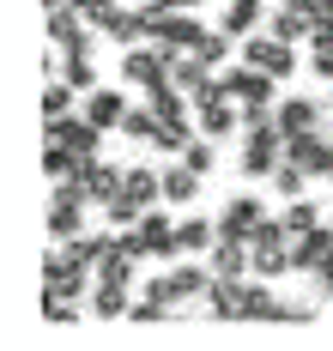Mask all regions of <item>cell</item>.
<instances>
[{"instance_id":"cell-18","label":"cell","mask_w":333,"mask_h":351,"mask_svg":"<svg viewBox=\"0 0 333 351\" xmlns=\"http://www.w3.org/2000/svg\"><path fill=\"white\" fill-rule=\"evenodd\" d=\"M146 97V109L158 115V121H188V109H194V97H188L176 79H164V85H151V91H140Z\"/></svg>"},{"instance_id":"cell-35","label":"cell","mask_w":333,"mask_h":351,"mask_svg":"<svg viewBox=\"0 0 333 351\" xmlns=\"http://www.w3.org/2000/svg\"><path fill=\"white\" fill-rule=\"evenodd\" d=\"M182 164L188 170H200V176H212V164H219V140H206V134H194L182 152Z\"/></svg>"},{"instance_id":"cell-16","label":"cell","mask_w":333,"mask_h":351,"mask_svg":"<svg viewBox=\"0 0 333 351\" xmlns=\"http://www.w3.org/2000/svg\"><path fill=\"white\" fill-rule=\"evenodd\" d=\"M328 254H333V224H315V230L291 237V273H315Z\"/></svg>"},{"instance_id":"cell-31","label":"cell","mask_w":333,"mask_h":351,"mask_svg":"<svg viewBox=\"0 0 333 351\" xmlns=\"http://www.w3.org/2000/svg\"><path fill=\"white\" fill-rule=\"evenodd\" d=\"M279 218H285V230H291V237L315 230V224H328V218H321V206H315L309 194H303V200H285V212H279Z\"/></svg>"},{"instance_id":"cell-43","label":"cell","mask_w":333,"mask_h":351,"mask_svg":"<svg viewBox=\"0 0 333 351\" xmlns=\"http://www.w3.org/2000/svg\"><path fill=\"white\" fill-rule=\"evenodd\" d=\"M273 6H279V0H273Z\"/></svg>"},{"instance_id":"cell-23","label":"cell","mask_w":333,"mask_h":351,"mask_svg":"<svg viewBox=\"0 0 333 351\" xmlns=\"http://www.w3.org/2000/svg\"><path fill=\"white\" fill-rule=\"evenodd\" d=\"M273 309H279V291H273V279L249 273V279H243V321H273Z\"/></svg>"},{"instance_id":"cell-25","label":"cell","mask_w":333,"mask_h":351,"mask_svg":"<svg viewBox=\"0 0 333 351\" xmlns=\"http://www.w3.org/2000/svg\"><path fill=\"white\" fill-rule=\"evenodd\" d=\"M267 31H273V36H285V43H303V36H315V19H309V12H297V6H285V0H279V6L267 12Z\"/></svg>"},{"instance_id":"cell-28","label":"cell","mask_w":333,"mask_h":351,"mask_svg":"<svg viewBox=\"0 0 333 351\" xmlns=\"http://www.w3.org/2000/svg\"><path fill=\"white\" fill-rule=\"evenodd\" d=\"M73 85H67V79H61V73H49V79H42V121H55V115H73Z\"/></svg>"},{"instance_id":"cell-9","label":"cell","mask_w":333,"mask_h":351,"mask_svg":"<svg viewBox=\"0 0 333 351\" xmlns=\"http://www.w3.org/2000/svg\"><path fill=\"white\" fill-rule=\"evenodd\" d=\"M194 128H200L206 140H230V134H243V104L219 85L212 97H200V104H194Z\"/></svg>"},{"instance_id":"cell-42","label":"cell","mask_w":333,"mask_h":351,"mask_svg":"<svg viewBox=\"0 0 333 351\" xmlns=\"http://www.w3.org/2000/svg\"><path fill=\"white\" fill-rule=\"evenodd\" d=\"M328 182H333V170H328Z\"/></svg>"},{"instance_id":"cell-12","label":"cell","mask_w":333,"mask_h":351,"mask_svg":"<svg viewBox=\"0 0 333 351\" xmlns=\"http://www.w3.org/2000/svg\"><path fill=\"white\" fill-rule=\"evenodd\" d=\"M285 158H291L297 170H309V176H321V182H328V170H333V140L321 134V128L291 134V140H285Z\"/></svg>"},{"instance_id":"cell-26","label":"cell","mask_w":333,"mask_h":351,"mask_svg":"<svg viewBox=\"0 0 333 351\" xmlns=\"http://www.w3.org/2000/svg\"><path fill=\"white\" fill-rule=\"evenodd\" d=\"M37 309H42L49 327H79V315H85L79 297H55V291H37Z\"/></svg>"},{"instance_id":"cell-17","label":"cell","mask_w":333,"mask_h":351,"mask_svg":"<svg viewBox=\"0 0 333 351\" xmlns=\"http://www.w3.org/2000/svg\"><path fill=\"white\" fill-rule=\"evenodd\" d=\"M267 12H273V0H224V19H219V25L243 43V36L267 31Z\"/></svg>"},{"instance_id":"cell-20","label":"cell","mask_w":333,"mask_h":351,"mask_svg":"<svg viewBox=\"0 0 333 351\" xmlns=\"http://www.w3.org/2000/svg\"><path fill=\"white\" fill-rule=\"evenodd\" d=\"M127 109H134V104H127L115 85H97V91H85V115H91L97 128H121V121H127Z\"/></svg>"},{"instance_id":"cell-30","label":"cell","mask_w":333,"mask_h":351,"mask_svg":"<svg viewBox=\"0 0 333 351\" xmlns=\"http://www.w3.org/2000/svg\"><path fill=\"white\" fill-rule=\"evenodd\" d=\"M230 49H236V36L224 31V25H219V31H212V25H206V36H200V43H194V55H200V61H206V67H219V73H224V61H230Z\"/></svg>"},{"instance_id":"cell-22","label":"cell","mask_w":333,"mask_h":351,"mask_svg":"<svg viewBox=\"0 0 333 351\" xmlns=\"http://www.w3.org/2000/svg\"><path fill=\"white\" fill-rule=\"evenodd\" d=\"M61 79H67V85H73L79 97H85V91H97V61H91V43H85V49H61Z\"/></svg>"},{"instance_id":"cell-14","label":"cell","mask_w":333,"mask_h":351,"mask_svg":"<svg viewBox=\"0 0 333 351\" xmlns=\"http://www.w3.org/2000/svg\"><path fill=\"white\" fill-rule=\"evenodd\" d=\"M134 297H140V291H134L127 279H91V297H85V303H91L97 321H127Z\"/></svg>"},{"instance_id":"cell-41","label":"cell","mask_w":333,"mask_h":351,"mask_svg":"<svg viewBox=\"0 0 333 351\" xmlns=\"http://www.w3.org/2000/svg\"><path fill=\"white\" fill-rule=\"evenodd\" d=\"M328 109H333V91H328Z\"/></svg>"},{"instance_id":"cell-4","label":"cell","mask_w":333,"mask_h":351,"mask_svg":"<svg viewBox=\"0 0 333 351\" xmlns=\"http://www.w3.org/2000/svg\"><path fill=\"white\" fill-rule=\"evenodd\" d=\"M249 254H255V273H260V279L291 273V230H285V218H267L255 237H249Z\"/></svg>"},{"instance_id":"cell-39","label":"cell","mask_w":333,"mask_h":351,"mask_svg":"<svg viewBox=\"0 0 333 351\" xmlns=\"http://www.w3.org/2000/svg\"><path fill=\"white\" fill-rule=\"evenodd\" d=\"M158 6H170V12H194L200 0H158Z\"/></svg>"},{"instance_id":"cell-40","label":"cell","mask_w":333,"mask_h":351,"mask_svg":"<svg viewBox=\"0 0 333 351\" xmlns=\"http://www.w3.org/2000/svg\"><path fill=\"white\" fill-rule=\"evenodd\" d=\"M49 6H73V0H42V12H49Z\"/></svg>"},{"instance_id":"cell-29","label":"cell","mask_w":333,"mask_h":351,"mask_svg":"<svg viewBox=\"0 0 333 351\" xmlns=\"http://www.w3.org/2000/svg\"><path fill=\"white\" fill-rule=\"evenodd\" d=\"M194 134H200V128H188V121H158V134H151V152H164V158H182Z\"/></svg>"},{"instance_id":"cell-8","label":"cell","mask_w":333,"mask_h":351,"mask_svg":"<svg viewBox=\"0 0 333 351\" xmlns=\"http://www.w3.org/2000/svg\"><path fill=\"white\" fill-rule=\"evenodd\" d=\"M219 85H224V91H230L243 109H255V104H279V79H273V73H260V67H249V61L224 67V73H219Z\"/></svg>"},{"instance_id":"cell-36","label":"cell","mask_w":333,"mask_h":351,"mask_svg":"<svg viewBox=\"0 0 333 351\" xmlns=\"http://www.w3.org/2000/svg\"><path fill=\"white\" fill-rule=\"evenodd\" d=\"M309 73L333 85V43H309Z\"/></svg>"},{"instance_id":"cell-15","label":"cell","mask_w":333,"mask_h":351,"mask_svg":"<svg viewBox=\"0 0 333 351\" xmlns=\"http://www.w3.org/2000/svg\"><path fill=\"white\" fill-rule=\"evenodd\" d=\"M333 109H328V97H279V128H285V140H291V134H309V128H321V121H328Z\"/></svg>"},{"instance_id":"cell-19","label":"cell","mask_w":333,"mask_h":351,"mask_svg":"<svg viewBox=\"0 0 333 351\" xmlns=\"http://www.w3.org/2000/svg\"><path fill=\"white\" fill-rule=\"evenodd\" d=\"M176 243H182V254H206V248L219 243V218H200V212H188L176 218Z\"/></svg>"},{"instance_id":"cell-21","label":"cell","mask_w":333,"mask_h":351,"mask_svg":"<svg viewBox=\"0 0 333 351\" xmlns=\"http://www.w3.org/2000/svg\"><path fill=\"white\" fill-rule=\"evenodd\" d=\"M200 182H206V176L188 170L182 158H176V164L164 170V206H194V200H200Z\"/></svg>"},{"instance_id":"cell-24","label":"cell","mask_w":333,"mask_h":351,"mask_svg":"<svg viewBox=\"0 0 333 351\" xmlns=\"http://www.w3.org/2000/svg\"><path fill=\"white\" fill-rule=\"evenodd\" d=\"M206 309H212V321H243V279H212V291H206Z\"/></svg>"},{"instance_id":"cell-1","label":"cell","mask_w":333,"mask_h":351,"mask_svg":"<svg viewBox=\"0 0 333 351\" xmlns=\"http://www.w3.org/2000/svg\"><path fill=\"white\" fill-rule=\"evenodd\" d=\"M158 200H164V170L134 164V170H121V188H115V194H110L97 212H103L115 230H121V224H134V218H140L146 206H158Z\"/></svg>"},{"instance_id":"cell-10","label":"cell","mask_w":333,"mask_h":351,"mask_svg":"<svg viewBox=\"0 0 333 351\" xmlns=\"http://www.w3.org/2000/svg\"><path fill=\"white\" fill-rule=\"evenodd\" d=\"M67 182H73L91 206H103L115 188H121V164H110V158H79V170L67 176Z\"/></svg>"},{"instance_id":"cell-32","label":"cell","mask_w":333,"mask_h":351,"mask_svg":"<svg viewBox=\"0 0 333 351\" xmlns=\"http://www.w3.org/2000/svg\"><path fill=\"white\" fill-rule=\"evenodd\" d=\"M79 170V158L67 152V145H55V140H42V176L49 182H67V176Z\"/></svg>"},{"instance_id":"cell-6","label":"cell","mask_w":333,"mask_h":351,"mask_svg":"<svg viewBox=\"0 0 333 351\" xmlns=\"http://www.w3.org/2000/svg\"><path fill=\"white\" fill-rule=\"evenodd\" d=\"M243 61L273 73V79H291L297 73V43H285V36H273V31H255V36H243Z\"/></svg>"},{"instance_id":"cell-13","label":"cell","mask_w":333,"mask_h":351,"mask_svg":"<svg viewBox=\"0 0 333 351\" xmlns=\"http://www.w3.org/2000/svg\"><path fill=\"white\" fill-rule=\"evenodd\" d=\"M267 218H273V212L260 206L255 194H230V200H224V212H219V237H243V243H249Z\"/></svg>"},{"instance_id":"cell-27","label":"cell","mask_w":333,"mask_h":351,"mask_svg":"<svg viewBox=\"0 0 333 351\" xmlns=\"http://www.w3.org/2000/svg\"><path fill=\"white\" fill-rule=\"evenodd\" d=\"M315 315H321V297H279V309H273L279 327H315Z\"/></svg>"},{"instance_id":"cell-34","label":"cell","mask_w":333,"mask_h":351,"mask_svg":"<svg viewBox=\"0 0 333 351\" xmlns=\"http://www.w3.org/2000/svg\"><path fill=\"white\" fill-rule=\"evenodd\" d=\"M303 188H309V170H297L291 158H285V164L273 170V194H279V200H303Z\"/></svg>"},{"instance_id":"cell-11","label":"cell","mask_w":333,"mask_h":351,"mask_svg":"<svg viewBox=\"0 0 333 351\" xmlns=\"http://www.w3.org/2000/svg\"><path fill=\"white\" fill-rule=\"evenodd\" d=\"M42 36H49V49H85L97 31L85 25L79 6H49V12H42Z\"/></svg>"},{"instance_id":"cell-3","label":"cell","mask_w":333,"mask_h":351,"mask_svg":"<svg viewBox=\"0 0 333 351\" xmlns=\"http://www.w3.org/2000/svg\"><path fill=\"white\" fill-rule=\"evenodd\" d=\"M91 267L73 254V243H49V254H42V291H55V297H91Z\"/></svg>"},{"instance_id":"cell-5","label":"cell","mask_w":333,"mask_h":351,"mask_svg":"<svg viewBox=\"0 0 333 351\" xmlns=\"http://www.w3.org/2000/svg\"><path fill=\"white\" fill-rule=\"evenodd\" d=\"M103 134L110 128H97L85 109L79 115H55V121H42V140H55V145H67L73 158H97V145H103Z\"/></svg>"},{"instance_id":"cell-7","label":"cell","mask_w":333,"mask_h":351,"mask_svg":"<svg viewBox=\"0 0 333 351\" xmlns=\"http://www.w3.org/2000/svg\"><path fill=\"white\" fill-rule=\"evenodd\" d=\"M170 67H176V55H170V49H158V43H134V49L121 55V79H127V85H140V91L164 85Z\"/></svg>"},{"instance_id":"cell-38","label":"cell","mask_w":333,"mask_h":351,"mask_svg":"<svg viewBox=\"0 0 333 351\" xmlns=\"http://www.w3.org/2000/svg\"><path fill=\"white\" fill-rule=\"evenodd\" d=\"M285 6H297V12H309V19H321V12H328L333 0H285Z\"/></svg>"},{"instance_id":"cell-37","label":"cell","mask_w":333,"mask_h":351,"mask_svg":"<svg viewBox=\"0 0 333 351\" xmlns=\"http://www.w3.org/2000/svg\"><path fill=\"white\" fill-rule=\"evenodd\" d=\"M309 285H315V297H321V303H333V254L315 267V273H309Z\"/></svg>"},{"instance_id":"cell-2","label":"cell","mask_w":333,"mask_h":351,"mask_svg":"<svg viewBox=\"0 0 333 351\" xmlns=\"http://www.w3.org/2000/svg\"><path fill=\"white\" fill-rule=\"evenodd\" d=\"M42 230H49V243H73L91 230V200L79 194L73 182H55V194H49V212H42Z\"/></svg>"},{"instance_id":"cell-33","label":"cell","mask_w":333,"mask_h":351,"mask_svg":"<svg viewBox=\"0 0 333 351\" xmlns=\"http://www.w3.org/2000/svg\"><path fill=\"white\" fill-rule=\"evenodd\" d=\"M115 134H127L134 145H151V134H158V115L146 109V97H140V109H127V121H121Z\"/></svg>"}]
</instances>
